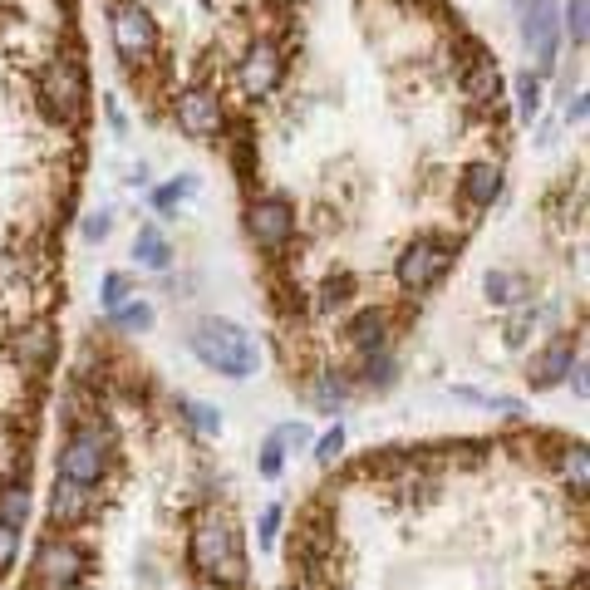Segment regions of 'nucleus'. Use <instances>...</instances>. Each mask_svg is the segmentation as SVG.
Segmentation results:
<instances>
[{"label": "nucleus", "instance_id": "12", "mask_svg": "<svg viewBox=\"0 0 590 590\" xmlns=\"http://www.w3.org/2000/svg\"><path fill=\"white\" fill-rule=\"evenodd\" d=\"M99 512V492L94 487H84V482H69V477H55V487H50V531H69L84 527L89 517Z\"/></svg>", "mask_w": 590, "mask_h": 590}, {"label": "nucleus", "instance_id": "19", "mask_svg": "<svg viewBox=\"0 0 590 590\" xmlns=\"http://www.w3.org/2000/svg\"><path fill=\"white\" fill-rule=\"evenodd\" d=\"M133 256H138V266H148V271H168V266H173V246H168V236L158 232L153 222L138 227V236H133Z\"/></svg>", "mask_w": 590, "mask_h": 590}, {"label": "nucleus", "instance_id": "14", "mask_svg": "<svg viewBox=\"0 0 590 590\" xmlns=\"http://www.w3.org/2000/svg\"><path fill=\"white\" fill-rule=\"evenodd\" d=\"M389 340H394V310L389 305H359L345 320V345L354 354L389 350Z\"/></svg>", "mask_w": 590, "mask_h": 590}, {"label": "nucleus", "instance_id": "21", "mask_svg": "<svg viewBox=\"0 0 590 590\" xmlns=\"http://www.w3.org/2000/svg\"><path fill=\"white\" fill-rule=\"evenodd\" d=\"M350 300H354V276L350 271H340V276H330V281L320 286V295H315L310 310H345Z\"/></svg>", "mask_w": 590, "mask_h": 590}, {"label": "nucleus", "instance_id": "7", "mask_svg": "<svg viewBox=\"0 0 590 590\" xmlns=\"http://www.w3.org/2000/svg\"><path fill=\"white\" fill-rule=\"evenodd\" d=\"M227 99H222V89H212V84H187V89H177L173 94V123L187 133V138H197V143H217L222 133H227Z\"/></svg>", "mask_w": 590, "mask_h": 590}, {"label": "nucleus", "instance_id": "8", "mask_svg": "<svg viewBox=\"0 0 590 590\" xmlns=\"http://www.w3.org/2000/svg\"><path fill=\"white\" fill-rule=\"evenodd\" d=\"M517 30L527 40L536 79L556 69V50H561V5L556 0H517Z\"/></svg>", "mask_w": 590, "mask_h": 590}, {"label": "nucleus", "instance_id": "30", "mask_svg": "<svg viewBox=\"0 0 590 590\" xmlns=\"http://www.w3.org/2000/svg\"><path fill=\"white\" fill-rule=\"evenodd\" d=\"M271 438L281 443V453H286V448L295 453V448H305V443H310V428H305V423H281V428H276Z\"/></svg>", "mask_w": 590, "mask_h": 590}, {"label": "nucleus", "instance_id": "28", "mask_svg": "<svg viewBox=\"0 0 590 590\" xmlns=\"http://www.w3.org/2000/svg\"><path fill=\"white\" fill-rule=\"evenodd\" d=\"M281 463H286L281 443H276V438H266V443H261V458H256V468H261V477H266V482H276V477H281Z\"/></svg>", "mask_w": 590, "mask_h": 590}, {"label": "nucleus", "instance_id": "31", "mask_svg": "<svg viewBox=\"0 0 590 590\" xmlns=\"http://www.w3.org/2000/svg\"><path fill=\"white\" fill-rule=\"evenodd\" d=\"M15 556H20V531L0 522V571H10V566H15Z\"/></svg>", "mask_w": 590, "mask_h": 590}, {"label": "nucleus", "instance_id": "16", "mask_svg": "<svg viewBox=\"0 0 590 590\" xmlns=\"http://www.w3.org/2000/svg\"><path fill=\"white\" fill-rule=\"evenodd\" d=\"M227 158H232L236 168V182L251 192L256 187V177H261V148H256V133H251V123L246 118H227Z\"/></svg>", "mask_w": 590, "mask_h": 590}, {"label": "nucleus", "instance_id": "6", "mask_svg": "<svg viewBox=\"0 0 590 590\" xmlns=\"http://www.w3.org/2000/svg\"><path fill=\"white\" fill-rule=\"evenodd\" d=\"M109 35H114V50L128 69H143L148 59L163 50L158 20H153V10L138 5V0H114V5H109Z\"/></svg>", "mask_w": 590, "mask_h": 590}, {"label": "nucleus", "instance_id": "5", "mask_svg": "<svg viewBox=\"0 0 590 590\" xmlns=\"http://www.w3.org/2000/svg\"><path fill=\"white\" fill-rule=\"evenodd\" d=\"M89 576V551L64 536V531H45L35 556H30V581L25 590H74Z\"/></svg>", "mask_w": 590, "mask_h": 590}, {"label": "nucleus", "instance_id": "3", "mask_svg": "<svg viewBox=\"0 0 590 590\" xmlns=\"http://www.w3.org/2000/svg\"><path fill=\"white\" fill-rule=\"evenodd\" d=\"M40 109L50 123H64V128H79L89 118V84H84V64L79 55H55L40 64Z\"/></svg>", "mask_w": 590, "mask_h": 590}, {"label": "nucleus", "instance_id": "4", "mask_svg": "<svg viewBox=\"0 0 590 590\" xmlns=\"http://www.w3.org/2000/svg\"><path fill=\"white\" fill-rule=\"evenodd\" d=\"M453 261H458V241H453V236L418 232L409 246L394 256V281H399V291L404 295H423L448 276Z\"/></svg>", "mask_w": 590, "mask_h": 590}, {"label": "nucleus", "instance_id": "33", "mask_svg": "<svg viewBox=\"0 0 590 590\" xmlns=\"http://www.w3.org/2000/svg\"><path fill=\"white\" fill-rule=\"evenodd\" d=\"M566 123H586V94H576V99L566 104Z\"/></svg>", "mask_w": 590, "mask_h": 590}, {"label": "nucleus", "instance_id": "18", "mask_svg": "<svg viewBox=\"0 0 590 590\" xmlns=\"http://www.w3.org/2000/svg\"><path fill=\"white\" fill-rule=\"evenodd\" d=\"M458 74H463V99H468L472 109H497V99H502V74H497L492 59L468 64V69H458Z\"/></svg>", "mask_w": 590, "mask_h": 590}, {"label": "nucleus", "instance_id": "1", "mask_svg": "<svg viewBox=\"0 0 590 590\" xmlns=\"http://www.w3.org/2000/svg\"><path fill=\"white\" fill-rule=\"evenodd\" d=\"M109 463H114V423L99 418V409H89L79 423H69L55 458V477L99 487V477L109 472Z\"/></svg>", "mask_w": 590, "mask_h": 590}, {"label": "nucleus", "instance_id": "27", "mask_svg": "<svg viewBox=\"0 0 590 590\" xmlns=\"http://www.w3.org/2000/svg\"><path fill=\"white\" fill-rule=\"evenodd\" d=\"M79 232H84V241H89V246H99V241H109V232H114V212H109V207H104V212H89Z\"/></svg>", "mask_w": 590, "mask_h": 590}, {"label": "nucleus", "instance_id": "23", "mask_svg": "<svg viewBox=\"0 0 590 590\" xmlns=\"http://www.w3.org/2000/svg\"><path fill=\"white\" fill-rule=\"evenodd\" d=\"M177 409H182V418H187L197 433H207V438L222 433V409H212V404H192V399H177Z\"/></svg>", "mask_w": 590, "mask_h": 590}, {"label": "nucleus", "instance_id": "25", "mask_svg": "<svg viewBox=\"0 0 590 590\" xmlns=\"http://www.w3.org/2000/svg\"><path fill=\"white\" fill-rule=\"evenodd\" d=\"M133 295H138V291H133V281H128L123 271H109V276H104V286H99V300H104V310H109V315H114V310H123Z\"/></svg>", "mask_w": 590, "mask_h": 590}, {"label": "nucleus", "instance_id": "2", "mask_svg": "<svg viewBox=\"0 0 590 590\" xmlns=\"http://www.w3.org/2000/svg\"><path fill=\"white\" fill-rule=\"evenodd\" d=\"M187 345H192V354H197L207 369H217V374H227V379H246V374L256 369V340H251L236 320H222V315L197 320L192 335H187Z\"/></svg>", "mask_w": 590, "mask_h": 590}, {"label": "nucleus", "instance_id": "32", "mask_svg": "<svg viewBox=\"0 0 590 590\" xmlns=\"http://www.w3.org/2000/svg\"><path fill=\"white\" fill-rule=\"evenodd\" d=\"M276 527H281V507H266V512H261V546L276 541Z\"/></svg>", "mask_w": 590, "mask_h": 590}, {"label": "nucleus", "instance_id": "26", "mask_svg": "<svg viewBox=\"0 0 590 590\" xmlns=\"http://www.w3.org/2000/svg\"><path fill=\"white\" fill-rule=\"evenodd\" d=\"M197 187H202L197 177L182 173L177 182H168V187H158V192H153V207H173V202H182V197H197Z\"/></svg>", "mask_w": 590, "mask_h": 590}, {"label": "nucleus", "instance_id": "9", "mask_svg": "<svg viewBox=\"0 0 590 590\" xmlns=\"http://www.w3.org/2000/svg\"><path fill=\"white\" fill-rule=\"evenodd\" d=\"M246 236L261 246V251H286L295 236V202L281 192H251L246 202Z\"/></svg>", "mask_w": 590, "mask_h": 590}, {"label": "nucleus", "instance_id": "11", "mask_svg": "<svg viewBox=\"0 0 590 590\" xmlns=\"http://www.w3.org/2000/svg\"><path fill=\"white\" fill-rule=\"evenodd\" d=\"M55 354H59V330H55V320L50 315H35L30 325H20L15 330V340H10V359L25 369V374H50V364H55Z\"/></svg>", "mask_w": 590, "mask_h": 590}, {"label": "nucleus", "instance_id": "17", "mask_svg": "<svg viewBox=\"0 0 590 590\" xmlns=\"http://www.w3.org/2000/svg\"><path fill=\"white\" fill-rule=\"evenodd\" d=\"M482 291H487V300H492V305H502V310H527L531 295H536V286H531L522 271L497 266V271H487V276H482Z\"/></svg>", "mask_w": 590, "mask_h": 590}, {"label": "nucleus", "instance_id": "29", "mask_svg": "<svg viewBox=\"0 0 590 590\" xmlns=\"http://www.w3.org/2000/svg\"><path fill=\"white\" fill-rule=\"evenodd\" d=\"M340 453H345V428L335 423V428H330V433H325V438L315 443V458H320V463L330 468V463H340Z\"/></svg>", "mask_w": 590, "mask_h": 590}, {"label": "nucleus", "instance_id": "22", "mask_svg": "<svg viewBox=\"0 0 590 590\" xmlns=\"http://www.w3.org/2000/svg\"><path fill=\"white\" fill-rule=\"evenodd\" d=\"M590 0H566V10H561V35H571V45L576 50H586V35H590Z\"/></svg>", "mask_w": 590, "mask_h": 590}, {"label": "nucleus", "instance_id": "15", "mask_svg": "<svg viewBox=\"0 0 590 590\" xmlns=\"http://www.w3.org/2000/svg\"><path fill=\"white\" fill-rule=\"evenodd\" d=\"M502 187H507V177H502V163H497V158H477V163H468L463 177H458V197L468 202L472 212H487V207L502 197Z\"/></svg>", "mask_w": 590, "mask_h": 590}, {"label": "nucleus", "instance_id": "34", "mask_svg": "<svg viewBox=\"0 0 590 590\" xmlns=\"http://www.w3.org/2000/svg\"><path fill=\"white\" fill-rule=\"evenodd\" d=\"M281 5H291V0H281Z\"/></svg>", "mask_w": 590, "mask_h": 590}, {"label": "nucleus", "instance_id": "10", "mask_svg": "<svg viewBox=\"0 0 590 590\" xmlns=\"http://www.w3.org/2000/svg\"><path fill=\"white\" fill-rule=\"evenodd\" d=\"M236 79H241V89L251 94V99H271L281 84H286V50L276 45V40H251L241 59H236Z\"/></svg>", "mask_w": 590, "mask_h": 590}, {"label": "nucleus", "instance_id": "13", "mask_svg": "<svg viewBox=\"0 0 590 590\" xmlns=\"http://www.w3.org/2000/svg\"><path fill=\"white\" fill-rule=\"evenodd\" d=\"M581 359V335H556L546 350H536L531 354V364H527V384L531 389H556L566 374H571V364Z\"/></svg>", "mask_w": 590, "mask_h": 590}, {"label": "nucleus", "instance_id": "20", "mask_svg": "<svg viewBox=\"0 0 590 590\" xmlns=\"http://www.w3.org/2000/svg\"><path fill=\"white\" fill-rule=\"evenodd\" d=\"M153 320H158V310H153L148 300H138V295H133L123 310H114V315H109V325H114V330H123V335H148V330H153Z\"/></svg>", "mask_w": 590, "mask_h": 590}, {"label": "nucleus", "instance_id": "24", "mask_svg": "<svg viewBox=\"0 0 590 590\" xmlns=\"http://www.w3.org/2000/svg\"><path fill=\"white\" fill-rule=\"evenodd\" d=\"M512 89H517V114L531 123V118L541 114V79H536L531 69H522V74L512 79Z\"/></svg>", "mask_w": 590, "mask_h": 590}]
</instances>
